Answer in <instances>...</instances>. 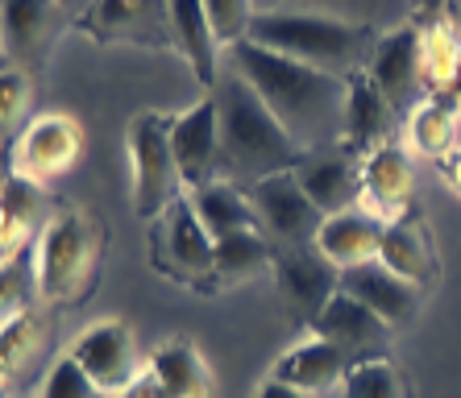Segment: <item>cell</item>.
<instances>
[{
	"mask_svg": "<svg viewBox=\"0 0 461 398\" xmlns=\"http://www.w3.org/2000/svg\"><path fill=\"white\" fill-rule=\"evenodd\" d=\"M229 63L262 96V104L275 112V120L291 133V141L300 150L341 146L349 79L329 75L321 66L295 63V58H283V54L262 50L254 42L233 46Z\"/></svg>",
	"mask_w": 461,
	"mask_h": 398,
	"instance_id": "cell-1",
	"label": "cell"
},
{
	"mask_svg": "<svg viewBox=\"0 0 461 398\" xmlns=\"http://www.w3.org/2000/svg\"><path fill=\"white\" fill-rule=\"evenodd\" d=\"M212 96L216 112H221V171L216 179H229L249 191L267 174L291 171L300 162L303 150L237 71L216 79Z\"/></svg>",
	"mask_w": 461,
	"mask_h": 398,
	"instance_id": "cell-2",
	"label": "cell"
},
{
	"mask_svg": "<svg viewBox=\"0 0 461 398\" xmlns=\"http://www.w3.org/2000/svg\"><path fill=\"white\" fill-rule=\"evenodd\" d=\"M383 33L366 22H345L329 13H291V9H262L249 22L246 42L275 50L295 63L321 66L329 75H357L370 66Z\"/></svg>",
	"mask_w": 461,
	"mask_h": 398,
	"instance_id": "cell-3",
	"label": "cell"
},
{
	"mask_svg": "<svg viewBox=\"0 0 461 398\" xmlns=\"http://www.w3.org/2000/svg\"><path fill=\"white\" fill-rule=\"evenodd\" d=\"M100 220L84 208H59L46 216L33 241V287L46 307H76L100 274Z\"/></svg>",
	"mask_w": 461,
	"mask_h": 398,
	"instance_id": "cell-4",
	"label": "cell"
},
{
	"mask_svg": "<svg viewBox=\"0 0 461 398\" xmlns=\"http://www.w3.org/2000/svg\"><path fill=\"white\" fill-rule=\"evenodd\" d=\"M125 150H129V199H133V212L150 225L179 195H187L171 150V112H154V108L138 112L125 125Z\"/></svg>",
	"mask_w": 461,
	"mask_h": 398,
	"instance_id": "cell-5",
	"label": "cell"
},
{
	"mask_svg": "<svg viewBox=\"0 0 461 398\" xmlns=\"http://www.w3.org/2000/svg\"><path fill=\"white\" fill-rule=\"evenodd\" d=\"M150 266L158 279L179 282V287H192V291L208 295V282H212V233L204 228V220L195 216L192 199L179 195L158 220H150Z\"/></svg>",
	"mask_w": 461,
	"mask_h": 398,
	"instance_id": "cell-6",
	"label": "cell"
},
{
	"mask_svg": "<svg viewBox=\"0 0 461 398\" xmlns=\"http://www.w3.org/2000/svg\"><path fill=\"white\" fill-rule=\"evenodd\" d=\"M71 25L96 46H141V50L179 54L171 0H96Z\"/></svg>",
	"mask_w": 461,
	"mask_h": 398,
	"instance_id": "cell-7",
	"label": "cell"
},
{
	"mask_svg": "<svg viewBox=\"0 0 461 398\" xmlns=\"http://www.w3.org/2000/svg\"><path fill=\"white\" fill-rule=\"evenodd\" d=\"M84 158V125L67 112H42L33 117L9 146V174L46 187L50 179H63Z\"/></svg>",
	"mask_w": 461,
	"mask_h": 398,
	"instance_id": "cell-8",
	"label": "cell"
},
{
	"mask_svg": "<svg viewBox=\"0 0 461 398\" xmlns=\"http://www.w3.org/2000/svg\"><path fill=\"white\" fill-rule=\"evenodd\" d=\"M67 357L96 382L104 398H117L121 390H129L133 377L146 369V357L138 353V341L129 332V323L113 320V315L84 323L76 341L67 345Z\"/></svg>",
	"mask_w": 461,
	"mask_h": 398,
	"instance_id": "cell-9",
	"label": "cell"
},
{
	"mask_svg": "<svg viewBox=\"0 0 461 398\" xmlns=\"http://www.w3.org/2000/svg\"><path fill=\"white\" fill-rule=\"evenodd\" d=\"M270 279L279 291L283 307L295 323H303L312 332V323L321 320L337 291H341V270L324 258L316 245H295V249H275L270 261Z\"/></svg>",
	"mask_w": 461,
	"mask_h": 398,
	"instance_id": "cell-10",
	"label": "cell"
},
{
	"mask_svg": "<svg viewBox=\"0 0 461 398\" xmlns=\"http://www.w3.org/2000/svg\"><path fill=\"white\" fill-rule=\"evenodd\" d=\"M249 204L258 212V228L267 233V241L275 249L312 245L324 225V212L308 199L295 171L267 174L262 183H254L249 187Z\"/></svg>",
	"mask_w": 461,
	"mask_h": 398,
	"instance_id": "cell-11",
	"label": "cell"
},
{
	"mask_svg": "<svg viewBox=\"0 0 461 398\" xmlns=\"http://www.w3.org/2000/svg\"><path fill=\"white\" fill-rule=\"evenodd\" d=\"M76 22L59 0H0V46L17 71H33L46 63L59 33Z\"/></svg>",
	"mask_w": 461,
	"mask_h": 398,
	"instance_id": "cell-12",
	"label": "cell"
},
{
	"mask_svg": "<svg viewBox=\"0 0 461 398\" xmlns=\"http://www.w3.org/2000/svg\"><path fill=\"white\" fill-rule=\"evenodd\" d=\"M171 150L183 191H195L216 179L221 171V112H216L212 92L187 104L183 112H171Z\"/></svg>",
	"mask_w": 461,
	"mask_h": 398,
	"instance_id": "cell-13",
	"label": "cell"
},
{
	"mask_svg": "<svg viewBox=\"0 0 461 398\" xmlns=\"http://www.w3.org/2000/svg\"><path fill=\"white\" fill-rule=\"evenodd\" d=\"M308 199L324 216L349 212L362 204V158L345 146H324V150H303L300 162L291 166Z\"/></svg>",
	"mask_w": 461,
	"mask_h": 398,
	"instance_id": "cell-14",
	"label": "cell"
},
{
	"mask_svg": "<svg viewBox=\"0 0 461 398\" xmlns=\"http://www.w3.org/2000/svg\"><path fill=\"white\" fill-rule=\"evenodd\" d=\"M312 332L324 336L329 345H337L349 361H383L395 349V328L383 323L375 312H366L357 299H349L345 291H337L329 299V307L321 312V320L312 323Z\"/></svg>",
	"mask_w": 461,
	"mask_h": 398,
	"instance_id": "cell-15",
	"label": "cell"
},
{
	"mask_svg": "<svg viewBox=\"0 0 461 398\" xmlns=\"http://www.w3.org/2000/svg\"><path fill=\"white\" fill-rule=\"evenodd\" d=\"M416 199V171H411V154L395 141H386L378 150H370L362 158V204L370 216H378L383 225L399 220L403 212H411Z\"/></svg>",
	"mask_w": 461,
	"mask_h": 398,
	"instance_id": "cell-16",
	"label": "cell"
},
{
	"mask_svg": "<svg viewBox=\"0 0 461 398\" xmlns=\"http://www.w3.org/2000/svg\"><path fill=\"white\" fill-rule=\"evenodd\" d=\"M366 75L378 84L391 108H416L424 100V79H420V22H408L399 30L378 38V50L366 66Z\"/></svg>",
	"mask_w": 461,
	"mask_h": 398,
	"instance_id": "cell-17",
	"label": "cell"
},
{
	"mask_svg": "<svg viewBox=\"0 0 461 398\" xmlns=\"http://www.w3.org/2000/svg\"><path fill=\"white\" fill-rule=\"evenodd\" d=\"M341 291L349 299H357L366 312H375L383 323L391 328H403V323L416 320L420 312V287H411L408 279H399L395 270H386L383 261H362V266L341 270Z\"/></svg>",
	"mask_w": 461,
	"mask_h": 398,
	"instance_id": "cell-18",
	"label": "cell"
},
{
	"mask_svg": "<svg viewBox=\"0 0 461 398\" xmlns=\"http://www.w3.org/2000/svg\"><path fill=\"white\" fill-rule=\"evenodd\" d=\"M378 261L386 270H395L399 279H408L411 287L429 291L437 287L440 270H437V253H432V228L420 216V208L403 212L399 220L383 228V245H378Z\"/></svg>",
	"mask_w": 461,
	"mask_h": 398,
	"instance_id": "cell-19",
	"label": "cell"
},
{
	"mask_svg": "<svg viewBox=\"0 0 461 398\" xmlns=\"http://www.w3.org/2000/svg\"><path fill=\"white\" fill-rule=\"evenodd\" d=\"M349 366H354V361H349L341 349L312 332L308 341H300V345H291L287 353L275 357V366H270L267 377L287 382V386H295V390L316 398V394H324V390L341 386V377L349 374Z\"/></svg>",
	"mask_w": 461,
	"mask_h": 398,
	"instance_id": "cell-20",
	"label": "cell"
},
{
	"mask_svg": "<svg viewBox=\"0 0 461 398\" xmlns=\"http://www.w3.org/2000/svg\"><path fill=\"white\" fill-rule=\"evenodd\" d=\"M399 112L391 108V100L378 92V84L366 71L349 75V104H345V137L341 146L357 158H366L370 150L386 146L391 141V129H395Z\"/></svg>",
	"mask_w": 461,
	"mask_h": 398,
	"instance_id": "cell-21",
	"label": "cell"
},
{
	"mask_svg": "<svg viewBox=\"0 0 461 398\" xmlns=\"http://www.w3.org/2000/svg\"><path fill=\"white\" fill-rule=\"evenodd\" d=\"M420 79L424 96H445L461 84V33L449 9L420 17Z\"/></svg>",
	"mask_w": 461,
	"mask_h": 398,
	"instance_id": "cell-22",
	"label": "cell"
},
{
	"mask_svg": "<svg viewBox=\"0 0 461 398\" xmlns=\"http://www.w3.org/2000/svg\"><path fill=\"white\" fill-rule=\"evenodd\" d=\"M46 345H50V315L46 307L30 303L25 312H17L0 328V386L13 394L22 377H30L42 366Z\"/></svg>",
	"mask_w": 461,
	"mask_h": 398,
	"instance_id": "cell-23",
	"label": "cell"
},
{
	"mask_svg": "<svg viewBox=\"0 0 461 398\" xmlns=\"http://www.w3.org/2000/svg\"><path fill=\"white\" fill-rule=\"evenodd\" d=\"M383 220L370 216L366 208H349V212H337V216H324L321 233L312 245L321 249L324 258L333 261L337 270H349V266H362V261H375L378 258V245H383Z\"/></svg>",
	"mask_w": 461,
	"mask_h": 398,
	"instance_id": "cell-24",
	"label": "cell"
},
{
	"mask_svg": "<svg viewBox=\"0 0 461 398\" xmlns=\"http://www.w3.org/2000/svg\"><path fill=\"white\" fill-rule=\"evenodd\" d=\"M171 25H175V46H179L183 63L192 66L195 84L212 92L221 79V42H216L212 25H208L204 0H171Z\"/></svg>",
	"mask_w": 461,
	"mask_h": 398,
	"instance_id": "cell-25",
	"label": "cell"
},
{
	"mask_svg": "<svg viewBox=\"0 0 461 398\" xmlns=\"http://www.w3.org/2000/svg\"><path fill=\"white\" fill-rule=\"evenodd\" d=\"M270 261H275V245L267 241L262 228H241V233H225V237H216L208 295L229 291V287H241V282L267 274Z\"/></svg>",
	"mask_w": 461,
	"mask_h": 398,
	"instance_id": "cell-26",
	"label": "cell"
},
{
	"mask_svg": "<svg viewBox=\"0 0 461 398\" xmlns=\"http://www.w3.org/2000/svg\"><path fill=\"white\" fill-rule=\"evenodd\" d=\"M146 369H150L175 398H216L212 369H208L204 353L195 345H187V341H162L158 349H150Z\"/></svg>",
	"mask_w": 461,
	"mask_h": 398,
	"instance_id": "cell-27",
	"label": "cell"
},
{
	"mask_svg": "<svg viewBox=\"0 0 461 398\" xmlns=\"http://www.w3.org/2000/svg\"><path fill=\"white\" fill-rule=\"evenodd\" d=\"M408 141L411 150L424 158H449L461 146V104L457 92L445 96H424L416 108L408 112Z\"/></svg>",
	"mask_w": 461,
	"mask_h": 398,
	"instance_id": "cell-28",
	"label": "cell"
},
{
	"mask_svg": "<svg viewBox=\"0 0 461 398\" xmlns=\"http://www.w3.org/2000/svg\"><path fill=\"white\" fill-rule=\"evenodd\" d=\"M187 199H192L195 216L204 220V228L212 233V241L225 237V233L258 228V212L249 204V191L229 183V179H212V183L195 187V191H187Z\"/></svg>",
	"mask_w": 461,
	"mask_h": 398,
	"instance_id": "cell-29",
	"label": "cell"
},
{
	"mask_svg": "<svg viewBox=\"0 0 461 398\" xmlns=\"http://www.w3.org/2000/svg\"><path fill=\"white\" fill-rule=\"evenodd\" d=\"M38 212H42V187L17 179V174H5V183H0V258L22 253L33 228H42Z\"/></svg>",
	"mask_w": 461,
	"mask_h": 398,
	"instance_id": "cell-30",
	"label": "cell"
},
{
	"mask_svg": "<svg viewBox=\"0 0 461 398\" xmlns=\"http://www.w3.org/2000/svg\"><path fill=\"white\" fill-rule=\"evenodd\" d=\"M341 398H408V382H403V369L395 366V357L357 361L341 377Z\"/></svg>",
	"mask_w": 461,
	"mask_h": 398,
	"instance_id": "cell-31",
	"label": "cell"
},
{
	"mask_svg": "<svg viewBox=\"0 0 461 398\" xmlns=\"http://www.w3.org/2000/svg\"><path fill=\"white\" fill-rule=\"evenodd\" d=\"M33 299H38V287H33V253L22 249V253H13V258H0V328L17 312H25Z\"/></svg>",
	"mask_w": 461,
	"mask_h": 398,
	"instance_id": "cell-32",
	"label": "cell"
},
{
	"mask_svg": "<svg viewBox=\"0 0 461 398\" xmlns=\"http://www.w3.org/2000/svg\"><path fill=\"white\" fill-rule=\"evenodd\" d=\"M30 100H33V75L17 71V66H5L0 71V146L25 129Z\"/></svg>",
	"mask_w": 461,
	"mask_h": 398,
	"instance_id": "cell-33",
	"label": "cell"
},
{
	"mask_svg": "<svg viewBox=\"0 0 461 398\" xmlns=\"http://www.w3.org/2000/svg\"><path fill=\"white\" fill-rule=\"evenodd\" d=\"M208 25H212L221 50H233L249 38V22H254V0H204Z\"/></svg>",
	"mask_w": 461,
	"mask_h": 398,
	"instance_id": "cell-34",
	"label": "cell"
},
{
	"mask_svg": "<svg viewBox=\"0 0 461 398\" xmlns=\"http://www.w3.org/2000/svg\"><path fill=\"white\" fill-rule=\"evenodd\" d=\"M33 398H104L100 394V386L92 382V377L84 374V369L71 361V357H59V361H50V369L42 374V382H38V394Z\"/></svg>",
	"mask_w": 461,
	"mask_h": 398,
	"instance_id": "cell-35",
	"label": "cell"
},
{
	"mask_svg": "<svg viewBox=\"0 0 461 398\" xmlns=\"http://www.w3.org/2000/svg\"><path fill=\"white\" fill-rule=\"evenodd\" d=\"M117 398H175V394H171V390H167V386H162V382L150 374V369H141V374L133 377V386H129V390H121Z\"/></svg>",
	"mask_w": 461,
	"mask_h": 398,
	"instance_id": "cell-36",
	"label": "cell"
},
{
	"mask_svg": "<svg viewBox=\"0 0 461 398\" xmlns=\"http://www.w3.org/2000/svg\"><path fill=\"white\" fill-rule=\"evenodd\" d=\"M254 398H312V394L287 386V382H275V377H262V382L254 386Z\"/></svg>",
	"mask_w": 461,
	"mask_h": 398,
	"instance_id": "cell-37",
	"label": "cell"
},
{
	"mask_svg": "<svg viewBox=\"0 0 461 398\" xmlns=\"http://www.w3.org/2000/svg\"><path fill=\"white\" fill-rule=\"evenodd\" d=\"M440 179L449 183L453 195H461V146L449 154V158H440Z\"/></svg>",
	"mask_w": 461,
	"mask_h": 398,
	"instance_id": "cell-38",
	"label": "cell"
},
{
	"mask_svg": "<svg viewBox=\"0 0 461 398\" xmlns=\"http://www.w3.org/2000/svg\"><path fill=\"white\" fill-rule=\"evenodd\" d=\"M411 4H416L420 13H437V9H449L453 0H411Z\"/></svg>",
	"mask_w": 461,
	"mask_h": 398,
	"instance_id": "cell-39",
	"label": "cell"
},
{
	"mask_svg": "<svg viewBox=\"0 0 461 398\" xmlns=\"http://www.w3.org/2000/svg\"><path fill=\"white\" fill-rule=\"evenodd\" d=\"M59 4H63V9L71 13V17H79V13H84V9H92L96 0H59Z\"/></svg>",
	"mask_w": 461,
	"mask_h": 398,
	"instance_id": "cell-40",
	"label": "cell"
},
{
	"mask_svg": "<svg viewBox=\"0 0 461 398\" xmlns=\"http://www.w3.org/2000/svg\"><path fill=\"white\" fill-rule=\"evenodd\" d=\"M449 13H453V25H457V33H461V0H453Z\"/></svg>",
	"mask_w": 461,
	"mask_h": 398,
	"instance_id": "cell-41",
	"label": "cell"
},
{
	"mask_svg": "<svg viewBox=\"0 0 461 398\" xmlns=\"http://www.w3.org/2000/svg\"><path fill=\"white\" fill-rule=\"evenodd\" d=\"M5 66H9V58H5V46H0V71H5Z\"/></svg>",
	"mask_w": 461,
	"mask_h": 398,
	"instance_id": "cell-42",
	"label": "cell"
},
{
	"mask_svg": "<svg viewBox=\"0 0 461 398\" xmlns=\"http://www.w3.org/2000/svg\"><path fill=\"white\" fill-rule=\"evenodd\" d=\"M0 162H5V146H0ZM0 183H5V179H0Z\"/></svg>",
	"mask_w": 461,
	"mask_h": 398,
	"instance_id": "cell-43",
	"label": "cell"
},
{
	"mask_svg": "<svg viewBox=\"0 0 461 398\" xmlns=\"http://www.w3.org/2000/svg\"><path fill=\"white\" fill-rule=\"evenodd\" d=\"M0 398H9V390H5V386H0Z\"/></svg>",
	"mask_w": 461,
	"mask_h": 398,
	"instance_id": "cell-44",
	"label": "cell"
},
{
	"mask_svg": "<svg viewBox=\"0 0 461 398\" xmlns=\"http://www.w3.org/2000/svg\"><path fill=\"white\" fill-rule=\"evenodd\" d=\"M457 104H461V84H457Z\"/></svg>",
	"mask_w": 461,
	"mask_h": 398,
	"instance_id": "cell-45",
	"label": "cell"
}]
</instances>
